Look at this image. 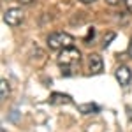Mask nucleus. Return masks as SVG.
Wrapping results in <instances>:
<instances>
[{
  "instance_id": "nucleus-1",
  "label": "nucleus",
  "mask_w": 132,
  "mask_h": 132,
  "mask_svg": "<svg viewBox=\"0 0 132 132\" xmlns=\"http://www.w3.org/2000/svg\"><path fill=\"white\" fill-rule=\"evenodd\" d=\"M81 62V53L78 48H74V46H69V48H65V50H62V53L58 55V65L62 67V72L63 74H71V67L74 65H78Z\"/></svg>"
},
{
  "instance_id": "nucleus-2",
  "label": "nucleus",
  "mask_w": 132,
  "mask_h": 132,
  "mask_svg": "<svg viewBox=\"0 0 132 132\" xmlns=\"http://www.w3.org/2000/svg\"><path fill=\"white\" fill-rule=\"evenodd\" d=\"M72 42H74V37L65 34V32H53L48 35L50 50H65V48L72 46Z\"/></svg>"
},
{
  "instance_id": "nucleus-3",
  "label": "nucleus",
  "mask_w": 132,
  "mask_h": 132,
  "mask_svg": "<svg viewBox=\"0 0 132 132\" xmlns=\"http://www.w3.org/2000/svg\"><path fill=\"white\" fill-rule=\"evenodd\" d=\"M4 21L9 25V27H18L21 21H23V11L18 7H11L4 12Z\"/></svg>"
},
{
  "instance_id": "nucleus-4",
  "label": "nucleus",
  "mask_w": 132,
  "mask_h": 132,
  "mask_svg": "<svg viewBox=\"0 0 132 132\" xmlns=\"http://www.w3.org/2000/svg\"><path fill=\"white\" fill-rule=\"evenodd\" d=\"M114 78L118 79V83L122 86H129L130 85V79H132V72L127 65H118L116 71H114Z\"/></svg>"
},
{
  "instance_id": "nucleus-5",
  "label": "nucleus",
  "mask_w": 132,
  "mask_h": 132,
  "mask_svg": "<svg viewBox=\"0 0 132 132\" xmlns=\"http://www.w3.org/2000/svg\"><path fill=\"white\" fill-rule=\"evenodd\" d=\"M88 67H90V72L92 74H99L102 72V58L97 55V53H92L90 56H88Z\"/></svg>"
},
{
  "instance_id": "nucleus-6",
  "label": "nucleus",
  "mask_w": 132,
  "mask_h": 132,
  "mask_svg": "<svg viewBox=\"0 0 132 132\" xmlns=\"http://www.w3.org/2000/svg\"><path fill=\"white\" fill-rule=\"evenodd\" d=\"M50 102L51 104H72V99L69 95H63V93H53Z\"/></svg>"
},
{
  "instance_id": "nucleus-7",
  "label": "nucleus",
  "mask_w": 132,
  "mask_h": 132,
  "mask_svg": "<svg viewBox=\"0 0 132 132\" xmlns=\"http://www.w3.org/2000/svg\"><path fill=\"white\" fill-rule=\"evenodd\" d=\"M78 109L83 114H95V113H99V106L97 104H81V106H78Z\"/></svg>"
},
{
  "instance_id": "nucleus-8",
  "label": "nucleus",
  "mask_w": 132,
  "mask_h": 132,
  "mask_svg": "<svg viewBox=\"0 0 132 132\" xmlns=\"http://www.w3.org/2000/svg\"><path fill=\"white\" fill-rule=\"evenodd\" d=\"M9 92H11L9 81H7V79H2V81H0V99L5 101V99L9 97Z\"/></svg>"
},
{
  "instance_id": "nucleus-9",
  "label": "nucleus",
  "mask_w": 132,
  "mask_h": 132,
  "mask_svg": "<svg viewBox=\"0 0 132 132\" xmlns=\"http://www.w3.org/2000/svg\"><path fill=\"white\" fill-rule=\"evenodd\" d=\"M113 39H114V34H113V32H109V34L104 37V44H102V46H104V48H106V46H109V42H111Z\"/></svg>"
},
{
  "instance_id": "nucleus-10",
  "label": "nucleus",
  "mask_w": 132,
  "mask_h": 132,
  "mask_svg": "<svg viewBox=\"0 0 132 132\" xmlns=\"http://www.w3.org/2000/svg\"><path fill=\"white\" fill-rule=\"evenodd\" d=\"M93 35H95V30H93V27H92L90 30H88V35L85 37V44H90V41L93 39Z\"/></svg>"
},
{
  "instance_id": "nucleus-11",
  "label": "nucleus",
  "mask_w": 132,
  "mask_h": 132,
  "mask_svg": "<svg viewBox=\"0 0 132 132\" xmlns=\"http://www.w3.org/2000/svg\"><path fill=\"white\" fill-rule=\"evenodd\" d=\"M125 2V7H127V11L132 14V0H123Z\"/></svg>"
},
{
  "instance_id": "nucleus-12",
  "label": "nucleus",
  "mask_w": 132,
  "mask_h": 132,
  "mask_svg": "<svg viewBox=\"0 0 132 132\" xmlns=\"http://www.w3.org/2000/svg\"><path fill=\"white\" fill-rule=\"evenodd\" d=\"M109 5H116V4H120V0H106Z\"/></svg>"
},
{
  "instance_id": "nucleus-13",
  "label": "nucleus",
  "mask_w": 132,
  "mask_h": 132,
  "mask_svg": "<svg viewBox=\"0 0 132 132\" xmlns=\"http://www.w3.org/2000/svg\"><path fill=\"white\" fill-rule=\"evenodd\" d=\"M129 55H130V58H132V41H130V44H129Z\"/></svg>"
},
{
  "instance_id": "nucleus-14",
  "label": "nucleus",
  "mask_w": 132,
  "mask_h": 132,
  "mask_svg": "<svg viewBox=\"0 0 132 132\" xmlns=\"http://www.w3.org/2000/svg\"><path fill=\"white\" fill-rule=\"evenodd\" d=\"M21 4H32V2H34V0H20Z\"/></svg>"
},
{
  "instance_id": "nucleus-15",
  "label": "nucleus",
  "mask_w": 132,
  "mask_h": 132,
  "mask_svg": "<svg viewBox=\"0 0 132 132\" xmlns=\"http://www.w3.org/2000/svg\"><path fill=\"white\" fill-rule=\"evenodd\" d=\"M81 2H85V4H90V2H93V0H81Z\"/></svg>"
},
{
  "instance_id": "nucleus-16",
  "label": "nucleus",
  "mask_w": 132,
  "mask_h": 132,
  "mask_svg": "<svg viewBox=\"0 0 132 132\" xmlns=\"http://www.w3.org/2000/svg\"><path fill=\"white\" fill-rule=\"evenodd\" d=\"M2 132H5V130H4V129H2Z\"/></svg>"
}]
</instances>
